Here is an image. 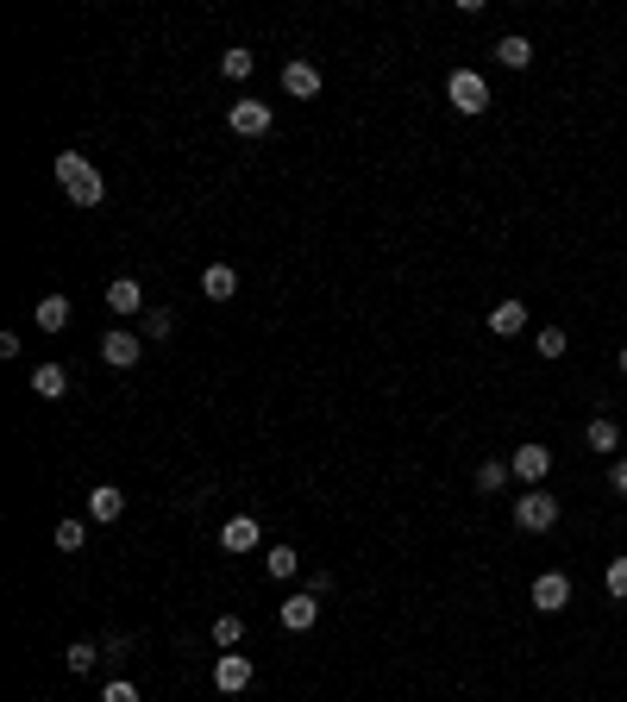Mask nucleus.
<instances>
[{
    "instance_id": "2eb2a0df",
    "label": "nucleus",
    "mask_w": 627,
    "mask_h": 702,
    "mask_svg": "<svg viewBox=\"0 0 627 702\" xmlns=\"http://www.w3.org/2000/svg\"><path fill=\"white\" fill-rule=\"evenodd\" d=\"M107 308H113V314H120V320H132L138 308H145V289H138V283H132V276H120V283H113V289H107Z\"/></svg>"
},
{
    "instance_id": "39448f33",
    "label": "nucleus",
    "mask_w": 627,
    "mask_h": 702,
    "mask_svg": "<svg viewBox=\"0 0 627 702\" xmlns=\"http://www.w3.org/2000/svg\"><path fill=\"white\" fill-rule=\"evenodd\" d=\"M251 677H258V671H251V659H245V652H220V665H214V690H226V696H245V690H251Z\"/></svg>"
},
{
    "instance_id": "9b49d317",
    "label": "nucleus",
    "mask_w": 627,
    "mask_h": 702,
    "mask_svg": "<svg viewBox=\"0 0 627 702\" xmlns=\"http://www.w3.org/2000/svg\"><path fill=\"white\" fill-rule=\"evenodd\" d=\"M258 540H264V533H258V521H251V514H232V521L220 527V546H226V552H251Z\"/></svg>"
},
{
    "instance_id": "f03ea898",
    "label": "nucleus",
    "mask_w": 627,
    "mask_h": 702,
    "mask_svg": "<svg viewBox=\"0 0 627 702\" xmlns=\"http://www.w3.org/2000/svg\"><path fill=\"white\" fill-rule=\"evenodd\" d=\"M446 101L464 113V120H477V113H490V82H483L477 69H452V82H446Z\"/></svg>"
},
{
    "instance_id": "f3484780",
    "label": "nucleus",
    "mask_w": 627,
    "mask_h": 702,
    "mask_svg": "<svg viewBox=\"0 0 627 702\" xmlns=\"http://www.w3.org/2000/svg\"><path fill=\"white\" fill-rule=\"evenodd\" d=\"M69 326V295H44L38 301V333H63Z\"/></svg>"
},
{
    "instance_id": "0eeeda50",
    "label": "nucleus",
    "mask_w": 627,
    "mask_h": 702,
    "mask_svg": "<svg viewBox=\"0 0 627 702\" xmlns=\"http://www.w3.org/2000/svg\"><path fill=\"white\" fill-rule=\"evenodd\" d=\"M226 126L239 132V138H264L276 120H270V107L264 101H232V113H226Z\"/></svg>"
},
{
    "instance_id": "f8f14e48",
    "label": "nucleus",
    "mask_w": 627,
    "mask_h": 702,
    "mask_svg": "<svg viewBox=\"0 0 627 702\" xmlns=\"http://www.w3.org/2000/svg\"><path fill=\"white\" fill-rule=\"evenodd\" d=\"M201 295H207V301H232V295H239V270H232V264H207Z\"/></svg>"
},
{
    "instance_id": "cd10ccee",
    "label": "nucleus",
    "mask_w": 627,
    "mask_h": 702,
    "mask_svg": "<svg viewBox=\"0 0 627 702\" xmlns=\"http://www.w3.org/2000/svg\"><path fill=\"white\" fill-rule=\"evenodd\" d=\"M101 702H138V690H132V684H126V677H113V684H107V690H101Z\"/></svg>"
},
{
    "instance_id": "4468645a",
    "label": "nucleus",
    "mask_w": 627,
    "mask_h": 702,
    "mask_svg": "<svg viewBox=\"0 0 627 702\" xmlns=\"http://www.w3.org/2000/svg\"><path fill=\"white\" fill-rule=\"evenodd\" d=\"M126 514V496L113 483H101V489H88V521H120Z\"/></svg>"
},
{
    "instance_id": "b1692460",
    "label": "nucleus",
    "mask_w": 627,
    "mask_h": 702,
    "mask_svg": "<svg viewBox=\"0 0 627 702\" xmlns=\"http://www.w3.org/2000/svg\"><path fill=\"white\" fill-rule=\"evenodd\" d=\"M245 640V615H220L214 621V646H239Z\"/></svg>"
},
{
    "instance_id": "9d476101",
    "label": "nucleus",
    "mask_w": 627,
    "mask_h": 702,
    "mask_svg": "<svg viewBox=\"0 0 627 702\" xmlns=\"http://www.w3.org/2000/svg\"><path fill=\"white\" fill-rule=\"evenodd\" d=\"M490 333H496V339L527 333V301H496V308H490Z\"/></svg>"
},
{
    "instance_id": "c85d7f7f",
    "label": "nucleus",
    "mask_w": 627,
    "mask_h": 702,
    "mask_svg": "<svg viewBox=\"0 0 627 702\" xmlns=\"http://www.w3.org/2000/svg\"><path fill=\"white\" fill-rule=\"evenodd\" d=\"M609 483H615V496H627V458H615V471H609Z\"/></svg>"
},
{
    "instance_id": "412c9836",
    "label": "nucleus",
    "mask_w": 627,
    "mask_h": 702,
    "mask_svg": "<svg viewBox=\"0 0 627 702\" xmlns=\"http://www.w3.org/2000/svg\"><path fill=\"white\" fill-rule=\"evenodd\" d=\"M508 477H515V471H508V464H502V458H490V464H477V489H483V496H496V489H502Z\"/></svg>"
},
{
    "instance_id": "5701e85b",
    "label": "nucleus",
    "mask_w": 627,
    "mask_h": 702,
    "mask_svg": "<svg viewBox=\"0 0 627 702\" xmlns=\"http://www.w3.org/2000/svg\"><path fill=\"white\" fill-rule=\"evenodd\" d=\"M264 565H270V577H295V571H301V552H289V546H270V558H264Z\"/></svg>"
},
{
    "instance_id": "a878e982",
    "label": "nucleus",
    "mask_w": 627,
    "mask_h": 702,
    "mask_svg": "<svg viewBox=\"0 0 627 702\" xmlns=\"http://www.w3.org/2000/svg\"><path fill=\"white\" fill-rule=\"evenodd\" d=\"M540 358H565V326H540Z\"/></svg>"
},
{
    "instance_id": "bb28decb",
    "label": "nucleus",
    "mask_w": 627,
    "mask_h": 702,
    "mask_svg": "<svg viewBox=\"0 0 627 702\" xmlns=\"http://www.w3.org/2000/svg\"><path fill=\"white\" fill-rule=\"evenodd\" d=\"M82 540H88L82 521H63V527H57V546H63V552H82Z\"/></svg>"
},
{
    "instance_id": "393cba45",
    "label": "nucleus",
    "mask_w": 627,
    "mask_h": 702,
    "mask_svg": "<svg viewBox=\"0 0 627 702\" xmlns=\"http://www.w3.org/2000/svg\"><path fill=\"white\" fill-rule=\"evenodd\" d=\"M602 590L615 602H627V558H609V571H602Z\"/></svg>"
},
{
    "instance_id": "a211bd4d",
    "label": "nucleus",
    "mask_w": 627,
    "mask_h": 702,
    "mask_svg": "<svg viewBox=\"0 0 627 702\" xmlns=\"http://www.w3.org/2000/svg\"><path fill=\"white\" fill-rule=\"evenodd\" d=\"M496 63H502V69H527V63H533V44H527L521 32H508V38L496 44Z\"/></svg>"
},
{
    "instance_id": "c756f323",
    "label": "nucleus",
    "mask_w": 627,
    "mask_h": 702,
    "mask_svg": "<svg viewBox=\"0 0 627 702\" xmlns=\"http://www.w3.org/2000/svg\"><path fill=\"white\" fill-rule=\"evenodd\" d=\"M621 377H627V345H621Z\"/></svg>"
},
{
    "instance_id": "f257e3e1",
    "label": "nucleus",
    "mask_w": 627,
    "mask_h": 702,
    "mask_svg": "<svg viewBox=\"0 0 627 702\" xmlns=\"http://www.w3.org/2000/svg\"><path fill=\"white\" fill-rule=\"evenodd\" d=\"M57 182H63V195L76 207H101L107 201V182H101V170L82 151H57Z\"/></svg>"
},
{
    "instance_id": "20e7f679",
    "label": "nucleus",
    "mask_w": 627,
    "mask_h": 702,
    "mask_svg": "<svg viewBox=\"0 0 627 702\" xmlns=\"http://www.w3.org/2000/svg\"><path fill=\"white\" fill-rule=\"evenodd\" d=\"M508 471H515L527 489H540V483H546V471H552V452L540 446V439H527V446H515V458H508Z\"/></svg>"
},
{
    "instance_id": "1a4fd4ad",
    "label": "nucleus",
    "mask_w": 627,
    "mask_h": 702,
    "mask_svg": "<svg viewBox=\"0 0 627 702\" xmlns=\"http://www.w3.org/2000/svg\"><path fill=\"white\" fill-rule=\"evenodd\" d=\"M283 88H289L295 101H314V95H320V69H314V63H301V57H295V63H283Z\"/></svg>"
},
{
    "instance_id": "7ed1b4c3",
    "label": "nucleus",
    "mask_w": 627,
    "mask_h": 702,
    "mask_svg": "<svg viewBox=\"0 0 627 702\" xmlns=\"http://www.w3.org/2000/svg\"><path fill=\"white\" fill-rule=\"evenodd\" d=\"M515 527H521V533H552V527H559V496L527 489V496L515 502Z\"/></svg>"
},
{
    "instance_id": "6ab92c4d",
    "label": "nucleus",
    "mask_w": 627,
    "mask_h": 702,
    "mask_svg": "<svg viewBox=\"0 0 627 702\" xmlns=\"http://www.w3.org/2000/svg\"><path fill=\"white\" fill-rule=\"evenodd\" d=\"M584 439H590V452H615V446H621V427H615L609 414H596L590 427H584Z\"/></svg>"
},
{
    "instance_id": "ddd939ff",
    "label": "nucleus",
    "mask_w": 627,
    "mask_h": 702,
    "mask_svg": "<svg viewBox=\"0 0 627 702\" xmlns=\"http://www.w3.org/2000/svg\"><path fill=\"white\" fill-rule=\"evenodd\" d=\"M314 621H320V596H289L283 602V627H289V634H308Z\"/></svg>"
},
{
    "instance_id": "6e6552de",
    "label": "nucleus",
    "mask_w": 627,
    "mask_h": 702,
    "mask_svg": "<svg viewBox=\"0 0 627 702\" xmlns=\"http://www.w3.org/2000/svg\"><path fill=\"white\" fill-rule=\"evenodd\" d=\"M101 358H107L113 370H132L138 358H145V345H138V333H126V326H113V333L101 339Z\"/></svg>"
},
{
    "instance_id": "423d86ee",
    "label": "nucleus",
    "mask_w": 627,
    "mask_h": 702,
    "mask_svg": "<svg viewBox=\"0 0 627 702\" xmlns=\"http://www.w3.org/2000/svg\"><path fill=\"white\" fill-rule=\"evenodd\" d=\"M565 602H571V577L565 571H540V577H533V608H540V615H559Z\"/></svg>"
},
{
    "instance_id": "dca6fc26",
    "label": "nucleus",
    "mask_w": 627,
    "mask_h": 702,
    "mask_svg": "<svg viewBox=\"0 0 627 702\" xmlns=\"http://www.w3.org/2000/svg\"><path fill=\"white\" fill-rule=\"evenodd\" d=\"M63 389H69V370H63V364H38V370H32V395H44V402H57Z\"/></svg>"
},
{
    "instance_id": "4be33fe9",
    "label": "nucleus",
    "mask_w": 627,
    "mask_h": 702,
    "mask_svg": "<svg viewBox=\"0 0 627 702\" xmlns=\"http://www.w3.org/2000/svg\"><path fill=\"white\" fill-rule=\"evenodd\" d=\"M251 69H258V57H251V51H226V57H220V76H226V82H245Z\"/></svg>"
},
{
    "instance_id": "aec40b11",
    "label": "nucleus",
    "mask_w": 627,
    "mask_h": 702,
    "mask_svg": "<svg viewBox=\"0 0 627 702\" xmlns=\"http://www.w3.org/2000/svg\"><path fill=\"white\" fill-rule=\"evenodd\" d=\"M63 665H69V671H76V677H88V671H95V665H101V652H95V646H88V640H76V646H69V652H63Z\"/></svg>"
}]
</instances>
